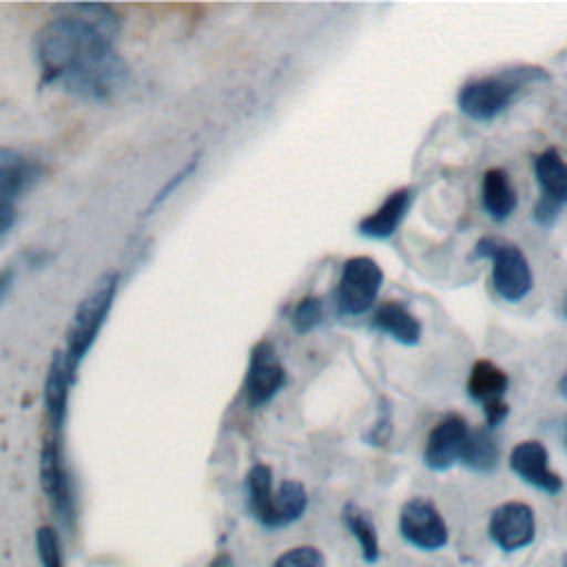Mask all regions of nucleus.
<instances>
[{
    "label": "nucleus",
    "instance_id": "f257e3e1",
    "mask_svg": "<svg viewBox=\"0 0 567 567\" xmlns=\"http://www.w3.org/2000/svg\"><path fill=\"white\" fill-rule=\"evenodd\" d=\"M120 16L109 4H69L35 33L42 80L82 100L102 102L128 82V66L115 51Z\"/></svg>",
    "mask_w": 567,
    "mask_h": 567
},
{
    "label": "nucleus",
    "instance_id": "f03ea898",
    "mask_svg": "<svg viewBox=\"0 0 567 567\" xmlns=\"http://www.w3.org/2000/svg\"><path fill=\"white\" fill-rule=\"evenodd\" d=\"M547 73L538 66H512L498 73L472 80L463 84L458 91V109L478 122L494 120L501 111H505L512 100L523 91L527 84L545 80Z\"/></svg>",
    "mask_w": 567,
    "mask_h": 567
},
{
    "label": "nucleus",
    "instance_id": "7ed1b4c3",
    "mask_svg": "<svg viewBox=\"0 0 567 567\" xmlns=\"http://www.w3.org/2000/svg\"><path fill=\"white\" fill-rule=\"evenodd\" d=\"M120 286L117 272H106L95 281V286L84 295V299L78 303L71 323L66 328V343L62 350L66 370L75 377L82 359L93 348L102 326L106 323V317L113 308L115 292Z\"/></svg>",
    "mask_w": 567,
    "mask_h": 567
},
{
    "label": "nucleus",
    "instance_id": "20e7f679",
    "mask_svg": "<svg viewBox=\"0 0 567 567\" xmlns=\"http://www.w3.org/2000/svg\"><path fill=\"white\" fill-rule=\"evenodd\" d=\"M472 257L492 261V284L498 297L505 301H520L529 295L534 277L523 250L514 244L496 237H483L476 241Z\"/></svg>",
    "mask_w": 567,
    "mask_h": 567
},
{
    "label": "nucleus",
    "instance_id": "39448f33",
    "mask_svg": "<svg viewBox=\"0 0 567 567\" xmlns=\"http://www.w3.org/2000/svg\"><path fill=\"white\" fill-rule=\"evenodd\" d=\"M383 284L381 266L370 257H350L341 268L337 306L341 315H361L374 301Z\"/></svg>",
    "mask_w": 567,
    "mask_h": 567
},
{
    "label": "nucleus",
    "instance_id": "423d86ee",
    "mask_svg": "<svg viewBox=\"0 0 567 567\" xmlns=\"http://www.w3.org/2000/svg\"><path fill=\"white\" fill-rule=\"evenodd\" d=\"M40 483L51 507L66 525H71L75 516V498L71 472L64 458L62 436L47 434L44 439V445L40 450Z\"/></svg>",
    "mask_w": 567,
    "mask_h": 567
},
{
    "label": "nucleus",
    "instance_id": "0eeeda50",
    "mask_svg": "<svg viewBox=\"0 0 567 567\" xmlns=\"http://www.w3.org/2000/svg\"><path fill=\"white\" fill-rule=\"evenodd\" d=\"M401 536L416 549L434 551L447 543V525L439 507L423 496H414L403 503L399 514Z\"/></svg>",
    "mask_w": 567,
    "mask_h": 567
},
{
    "label": "nucleus",
    "instance_id": "6e6552de",
    "mask_svg": "<svg viewBox=\"0 0 567 567\" xmlns=\"http://www.w3.org/2000/svg\"><path fill=\"white\" fill-rule=\"evenodd\" d=\"M286 383V370L277 359V350L270 341H259L250 352V363L244 381L246 401L250 408L268 403Z\"/></svg>",
    "mask_w": 567,
    "mask_h": 567
},
{
    "label": "nucleus",
    "instance_id": "1a4fd4ad",
    "mask_svg": "<svg viewBox=\"0 0 567 567\" xmlns=\"http://www.w3.org/2000/svg\"><path fill=\"white\" fill-rule=\"evenodd\" d=\"M534 509L525 503L509 501L498 505L489 518V536L503 551H516L534 540Z\"/></svg>",
    "mask_w": 567,
    "mask_h": 567
},
{
    "label": "nucleus",
    "instance_id": "9d476101",
    "mask_svg": "<svg viewBox=\"0 0 567 567\" xmlns=\"http://www.w3.org/2000/svg\"><path fill=\"white\" fill-rule=\"evenodd\" d=\"M470 427L461 414H447L439 421L425 443L423 463L434 472H445L461 461Z\"/></svg>",
    "mask_w": 567,
    "mask_h": 567
},
{
    "label": "nucleus",
    "instance_id": "9b49d317",
    "mask_svg": "<svg viewBox=\"0 0 567 567\" xmlns=\"http://www.w3.org/2000/svg\"><path fill=\"white\" fill-rule=\"evenodd\" d=\"M509 467L536 489L547 494H558L563 489V478L549 467L547 447L538 441H523L509 452Z\"/></svg>",
    "mask_w": 567,
    "mask_h": 567
},
{
    "label": "nucleus",
    "instance_id": "f8f14e48",
    "mask_svg": "<svg viewBox=\"0 0 567 567\" xmlns=\"http://www.w3.org/2000/svg\"><path fill=\"white\" fill-rule=\"evenodd\" d=\"M73 374L66 370L62 352H53L47 379H44V412H47V425L49 434L62 436L66 414H69V392L73 383Z\"/></svg>",
    "mask_w": 567,
    "mask_h": 567
},
{
    "label": "nucleus",
    "instance_id": "ddd939ff",
    "mask_svg": "<svg viewBox=\"0 0 567 567\" xmlns=\"http://www.w3.org/2000/svg\"><path fill=\"white\" fill-rule=\"evenodd\" d=\"M40 177V164L13 148H0V206H13V199L27 193Z\"/></svg>",
    "mask_w": 567,
    "mask_h": 567
},
{
    "label": "nucleus",
    "instance_id": "4468645a",
    "mask_svg": "<svg viewBox=\"0 0 567 567\" xmlns=\"http://www.w3.org/2000/svg\"><path fill=\"white\" fill-rule=\"evenodd\" d=\"M412 188H396L392 190L385 202L370 213L368 217H363L359 221V233L372 239H388L394 235V230L401 226L403 217L410 210L412 204Z\"/></svg>",
    "mask_w": 567,
    "mask_h": 567
},
{
    "label": "nucleus",
    "instance_id": "2eb2a0df",
    "mask_svg": "<svg viewBox=\"0 0 567 567\" xmlns=\"http://www.w3.org/2000/svg\"><path fill=\"white\" fill-rule=\"evenodd\" d=\"M372 328L403 346H414L421 339V321L401 301L381 303L372 317Z\"/></svg>",
    "mask_w": 567,
    "mask_h": 567
},
{
    "label": "nucleus",
    "instance_id": "dca6fc26",
    "mask_svg": "<svg viewBox=\"0 0 567 567\" xmlns=\"http://www.w3.org/2000/svg\"><path fill=\"white\" fill-rule=\"evenodd\" d=\"M534 173L543 190V199L563 208L567 204V162L556 148H545L534 159Z\"/></svg>",
    "mask_w": 567,
    "mask_h": 567
},
{
    "label": "nucleus",
    "instance_id": "f3484780",
    "mask_svg": "<svg viewBox=\"0 0 567 567\" xmlns=\"http://www.w3.org/2000/svg\"><path fill=\"white\" fill-rule=\"evenodd\" d=\"M481 199L485 213L494 221H505L516 208V190L503 168H489L483 173Z\"/></svg>",
    "mask_w": 567,
    "mask_h": 567
},
{
    "label": "nucleus",
    "instance_id": "a211bd4d",
    "mask_svg": "<svg viewBox=\"0 0 567 567\" xmlns=\"http://www.w3.org/2000/svg\"><path fill=\"white\" fill-rule=\"evenodd\" d=\"M507 392V374L492 361L481 359L472 365L470 379H467V394L478 401L483 408L503 401V394Z\"/></svg>",
    "mask_w": 567,
    "mask_h": 567
},
{
    "label": "nucleus",
    "instance_id": "6ab92c4d",
    "mask_svg": "<svg viewBox=\"0 0 567 567\" xmlns=\"http://www.w3.org/2000/svg\"><path fill=\"white\" fill-rule=\"evenodd\" d=\"M246 494H248V509L264 527L272 529V472L268 465L257 463L250 467L246 476Z\"/></svg>",
    "mask_w": 567,
    "mask_h": 567
},
{
    "label": "nucleus",
    "instance_id": "aec40b11",
    "mask_svg": "<svg viewBox=\"0 0 567 567\" xmlns=\"http://www.w3.org/2000/svg\"><path fill=\"white\" fill-rule=\"evenodd\" d=\"M308 507V494L299 481L286 478L279 483L272 501V529L286 527L303 516Z\"/></svg>",
    "mask_w": 567,
    "mask_h": 567
},
{
    "label": "nucleus",
    "instance_id": "412c9836",
    "mask_svg": "<svg viewBox=\"0 0 567 567\" xmlns=\"http://www.w3.org/2000/svg\"><path fill=\"white\" fill-rule=\"evenodd\" d=\"M461 463L474 472H492L498 465V445L489 430H470L461 454Z\"/></svg>",
    "mask_w": 567,
    "mask_h": 567
},
{
    "label": "nucleus",
    "instance_id": "4be33fe9",
    "mask_svg": "<svg viewBox=\"0 0 567 567\" xmlns=\"http://www.w3.org/2000/svg\"><path fill=\"white\" fill-rule=\"evenodd\" d=\"M343 523L352 532V536L357 538L363 560L365 563H377L379 556H381L379 536H377V527H374L372 518L368 516V512L357 507L354 503H348L343 507Z\"/></svg>",
    "mask_w": 567,
    "mask_h": 567
},
{
    "label": "nucleus",
    "instance_id": "5701e85b",
    "mask_svg": "<svg viewBox=\"0 0 567 567\" xmlns=\"http://www.w3.org/2000/svg\"><path fill=\"white\" fill-rule=\"evenodd\" d=\"M321 321H323V301H321L319 297H315V295L303 297V299L295 306V310H292V315H290V323H292V328H295L299 334L315 330Z\"/></svg>",
    "mask_w": 567,
    "mask_h": 567
},
{
    "label": "nucleus",
    "instance_id": "b1692460",
    "mask_svg": "<svg viewBox=\"0 0 567 567\" xmlns=\"http://www.w3.org/2000/svg\"><path fill=\"white\" fill-rule=\"evenodd\" d=\"M35 547H38V558L42 567H64V554H62V543L60 536L53 527L44 525L35 534Z\"/></svg>",
    "mask_w": 567,
    "mask_h": 567
},
{
    "label": "nucleus",
    "instance_id": "393cba45",
    "mask_svg": "<svg viewBox=\"0 0 567 567\" xmlns=\"http://www.w3.org/2000/svg\"><path fill=\"white\" fill-rule=\"evenodd\" d=\"M272 567H326V558L317 547L301 545L284 551Z\"/></svg>",
    "mask_w": 567,
    "mask_h": 567
},
{
    "label": "nucleus",
    "instance_id": "a878e982",
    "mask_svg": "<svg viewBox=\"0 0 567 567\" xmlns=\"http://www.w3.org/2000/svg\"><path fill=\"white\" fill-rule=\"evenodd\" d=\"M195 166H197V159H193V162H190L188 166H184L177 175H173V179H171L162 190H157V195L153 197V202H151L148 210H153V208H155V206H159L166 197H171V193H173V190H175V188H177V186H179V184H182V182H184V179L195 171Z\"/></svg>",
    "mask_w": 567,
    "mask_h": 567
},
{
    "label": "nucleus",
    "instance_id": "bb28decb",
    "mask_svg": "<svg viewBox=\"0 0 567 567\" xmlns=\"http://www.w3.org/2000/svg\"><path fill=\"white\" fill-rule=\"evenodd\" d=\"M16 221V208L13 206H0V237L13 226Z\"/></svg>",
    "mask_w": 567,
    "mask_h": 567
},
{
    "label": "nucleus",
    "instance_id": "cd10ccee",
    "mask_svg": "<svg viewBox=\"0 0 567 567\" xmlns=\"http://www.w3.org/2000/svg\"><path fill=\"white\" fill-rule=\"evenodd\" d=\"M13 281H16V272L11 268L2 270L0 272V303L4 301V297L9 295V290L13 288Z\"/></svg>",
    "mask_w": 567,
    "mask_h": 567
},
{
    "label": "nucleus",
    "instance_id": "c85d7f7f",
    "mask_svg": "<svg viewBox=\"0 0 567 567\" xmlns=\"http://www.w3.org/2000/svg\"><path fill=\"white\" fill-rule=\"evenodd\" d=\"M230 565H233V560L228 554H217L208 567H230Z\"/></svg>",
    "mask_w": 567,
    "mask_h": 567
},
{
    "label": "nucleus",
    "instance_id": "c756f323",
    "mask_svg": "<svg viewBox=\"0 0 567 567\" xmlns=\"http://www.w3.org/2000/svg\"><path fill=\"white\" fill-rule=\"evenodd\" d=\"M558 392L567 399V374L560 379V383H558Z\"/></svg>",
    "mask_w": 567,
    "mask_h": 567
},
{
    "label": "nucleus",
    "instance_id": "7c9ffc66",
    "mask_svg": "<svg viewBox=\"0 0 567 567\" xmlns=\"http://www.w3.org/2000/svg\"><path fill=\"white\" fill-rule=\"evenodd\" d=\"M565 315H567V308H565Z\"/></svg>",
    "mask_w": 567,
    "mask_h": 567
}]
</instances>
